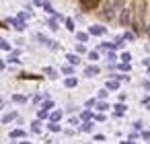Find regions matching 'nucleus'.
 Instances as JSON below:
<instances>
[{
    "label": "nucleus",
    "mask_w": 150,
    "mask_h": 144,
    "mask_svg": "<svg viewBox=\"0 0 150 144\" xmlns=\"http://www.w3.org/2000/svg\"><path fill=\"white\" fill-rule=\"evenodd\" d=\"M19 144H31V142H19Z\"/></svg>",
    "instance_id": "obj_49"
},
{
    "label": "nucleus",
    "mask_w": 150,
    "mask_h": 144,
    "mask_svg": "<svg viewBox=\"0 0 150 144\" xmlns=\"http://www.w3.org/2000/svg\"><path fill=\"white\" fill-rule=\"evenodd\" d=\"M129 68H132V66H129V62H123V64H119V70H121V72H129Z\"/></svg>",
    "instance_id": "obj_32"
},
{
    "label": "nucleus",
    "mask_w": 150,
    "mask_h": 144,
    "mask_svg": "<svg viewBox=\"0 0 150 144\" xmlns=\"http://www.w3.org/2000/svg\"><path fill=\"white\" fill-rule=\"evenodd\" d=\"M76 54H86V48H84V43H78V45H76Z\"/></svg>",
    "instance_id": "obj_34"
},
{
    "label": "nucleus",
    "mask_w": 150,
    "mask_h": 144,
    "mask_svg": "<svg viewBox=\"0 0 150 144\" xmlns=\"http://www.w3.org/2000/svg\"><path fill=\"white\" fill-rule=\"evenodd\" d=\"M47 27H50L52 31H58V29H60V27H58V19H56V17L50 19V21H47Z\"/></svg>",
    "instance_id": "obj_13"
},
{
    "label": "nucleus",
    "mask_w": 150,
    "mask_h": 144,
    "mask_svg": "<svg viewBox=\"0 0 150 144\" xmlns=\"http://www.w3.org/2000/svg\"><path fill=\"white\" fill-rule=\"evenodd\" d=\"M8 62H13V64H19V62H21V60H19V56H17V52H13V54H11Z\"/></svg>",
    "instance_id": "obj_31"
},
{
    "label": "nucleus",
    "mask_w": 150,
    "mask_h": 144,
    "mask_svg": "<svg viewBox=\"0 0 150 144\" xmlns=\"http://www.w3.org/2000/svg\"><path fill=\"white\" fill-rule=\"evenodd\" d=\"M91 117H93V113H91V111H88V109H86V111H82V113H80V119H84V121H88V119H91Z\"/></svg>",
    "instance_id": "obj_29"
},
{
    "label": "nucleus",
    "mask_w": 150,
    "mask_h": 144,
    "mask_svg": "<svg viewBox=\"0 0 150 144\" xmlns=\"http://www.w3.org/2000/svg\"><path fill=\"white\" fill-rule=\"evenodd\" d=\"M146 35H148V39H150V25H146Z\"/></svg>",
    "instance_id": "obj_45"
},
{
    "label": "nucleus",
    "mask_w": 150,
    "mask_h": 144,
    "mask_svg": "<svg viewBox=\"0 0 150 144\" xmlns=\"http://www.w3.org/2000/svg\"><path fill=\"white\" fill-rule=\"evenodd\" d=\"M107 60H109V62H111V64H113V62H115V60H117V56H115V54H113V52H111V54H107Z\"/></svg>",
    "instance_id": "obj_37"
},
{
    "label": "nucleus",
    "mask_w": 150,
    "mask_h": 144,
    "mask_svg": "<svg viewBox=\"0 0 150 144\" xmlns=\"http://www.w3.org/2000/svg\"><path fill=\"white\" fill-rule=\"evenodd\" d=\"M47 128H50V132H60V130H62V128L58 126V121H50V126H47Z\"/></svg>",
    "instance_id": "obj_26"
},
{
    "label": "nucleus",
    "mask_w": 150,
    "mask_h": 144,
    "mask_svg": "<svg viewBox=\"0 0 150 144\" xmlns=\"http://www.w3.org/2000/svg\"><path fill=\"white\" fill-rule=\"evenodd\" d=\"M31 130H33L35 134H39V132H41V121H39V119L33 121V123H31Z\"/></svg>",
    "instance_id": "obj_21"
},
{
    "label": "nucleus",
    "mask_w": 150,
    "mask_h": 144,
    "mask_svg": "<svg viewBox=\"0 0 150 144\" xmlns=\"http://www.w3.org/2000/svg\"><path fill=\"white\" fill-rule=\"evenodd\" d=\"M19 78H23V80H39L41 76L39 74H31V72H23V74H19Z\"/></svg>",
    "instance_id": "obj_8"
},
{
    "label": "nucleus",
    "mask_w": 150,
    "mask_h": 144,
    "mask_svg": "<svg viewBox=\"0 0 150 144\" xmlns=\"http://www.w3.org/2000/svg\"><path fill=\"white\" fill-rule=\"evenodd\" d=\"M8 25H13L17 31H25V27H27V25H25L21 19H8Z\"/></svg>",
    "instance_id": "obj_5"
},
{
    "label": "nucleus",
    "mask_w": 150,
    "mask_h": 144,
    "mask_svg": "<svg viewBox=\"0 0 150 144\" xmlns=\"http://www.w3.org/2000/svg\"><path fill=\"white\" fill-rule=\"evenodd\" d=\"M62 119V111H52L50 113V121H60Z\"/></svg>",
    "instance_id": "obj_15"
},
{
    "label": "nucleus",
    "mask_w": 150,
    "mask_h": 144,
    "mask_svg": "<svg viewBox=\"0 0 150 144\" xmlns=\"http://www.w3.org/2000/svg\"><path fill=\"white\" fill-rule=\"evenodd\" d=\"M66 60H68L72 66H78V64H80V58H78V54H68V56H66Z\"/></svg>",
    "instance_id": "obj_11"
},
{
    "label": "nucleus",
    "mask_w": 150,
    "mask_h": 144,
    "mask_svg": "<svg viewBox=\"0 0 150 144\" xmlns=\"http://www.w3.org/2000/svg\"><path fill=\"white\" fill-rule=\"evenodd\" d=\"M43 72H45V74H47V76H50V78H58V72H56V70H54V68H45V70H43Z\"/></svg>",
    "instance_id": "obj_24"
},
{
    "label": "nucleus",
    "mask_w": 150,
    "mask_h": 144,
    "mask_svg": "<svg viewBox=\"0 0 150 144\" xmlns=\"http://www.w3.org/2000/svg\"><path fill=\"white\" fill-rule=\"evenodd\" d=\"M119 25L121 27H132V21H134V6H123L119 17H117Z\"/></svg>",
    "instance_id": "obj_3"
},
{
    "label": "nucleus",
    "mask_w": 150,
    "mask_h": 144,
    "mask_svg": "<svg viewBox=\"0 0 150 144\" xmlns=\"http://www.w3.org/2000/svg\"><path fill=\"white\" fill-rule=\"evenodd\" d=\"M142 87H144L146 91H150V80H144V82H142Z\"/></svg>",
    "instance_id": "obj_41"
},
{
    "label": "nucleus",
    "mask_w": 150,
    "mask_h": 144,
    "mask_svg": "<svg viewBox=\"0 0 150 144\" xmlns=\"http://www.w3.org/2000/svg\"><path fill=\"white\" fill-rule=\"evenodd\" d=\"M43 11H45V13H47V15H52V17H54V15H56V11H54V6H52V4H50V2H43Z\"/></svg>",
    "instance_id": "obj_16"
},
{
    "label": "nucleus",
    "mask_w": 150,
    "mask_h": 144,
    "mask_svg": "<svg viewBox=\"0 0 150 144\" xmlns=\"http://www.w3.org/2000/svg\"><path fill=\"white\" fill-rule=\"evenodd\" d=\"M41 109H45V111H50V109H54V101H52V99H45V103L41 105Z\"/></svg>",
    "instance_id": "obj_20"
},
{
    "label": "nucleus",
    "mask_w": 150,
    "mask_h": 144,
    "mask_svg": "<svg viewBox=\"0 0 150 144\" xmlns=\"http://www.w3.org/2000/svg\"><path fill=\"white\" fill-rule=\"evenodd\" d=\"M0 70H4V62L2 60H0Z\"/></svg>",
    "instance_id": "obj_46"
},
{
    "label": "nucleus",
    "mask_w": 150,
    "mask_h": 144,
    "mask_svg": "<svg viewBox=\"0 0 150 144\" xmlns=\"http://www.w3.org/2000/svg\"><path fill=\"white\" fill-rule=\"evenodd\" d=\"M23 136H25L23 130H13V132H11V138H23Z\"/></svg>",
    "instance_id": "obj_27"
},
{
    "label": "nucleus",
    "mask_w": 150,
    "mask_h": 144,
    "mask_svg": "<svg viewBox=\"0 0 150 144\" xmlns=\"http://www.w3.org/2000/svg\"><path fill=\"white\" fill-rule=\"evenodd\" d=\"M142 138L144 140H150V132H142Z\"/></svg>",
    "instance_id": "obj_43"
},
{
    "label": "nucleus",
    "mask_w": 150,
    "mask_h": 144,
    "mask_svg": "<svg viewBox=\"0 0 150 144\" xmlns=\"http://www.w3.org/2000/svg\"><path fill=\"white\" fill-rule=\"evenodd\" d=\"M0 50H4V52H11V43H8L6 39H2V37H0Z\"/></svg>",
    "instance_id": "obj_19"
},
{
    "label": "nucleus",
    "mask_w": 150,
    "mask_h": 144,
    "mask_svg": "<svg viewBox=\"0 0 150 144\" xmlns=\"http://www.w3.org/2000/svg\"><path fill=\"white\" fill-rule=\"evenodd\" d=\"M62 72H64V74H68V76H70V74H72V72H74V70H72V64H70V66H64V68H62Z\"/></svg>",
    "instance_id": "obj_36"
},
{
    "label": "nucleus",
    "mask_w": 150,
    "mask_h": 144,
    "mask_svg": "<svg viewBox=\"0 0 150 144\" xmlns=\"http://www.w3.org/2000/svg\"><path fill=\"white\" fill-rule=\"evenodd\" d=\"M64 23H66V29H68V31H76V27H74V21H72V19H66Z\"/></svg>",
    "instance_id": "obj_23"
},
{
    "label": "nucleus",
    "mask_w": 150,
    "mask_h": 144,
    "mask_svg": "<svg viewBox=\"0 0 150 144\" xmlns=\"http://www.w3.org/2000/svg\"><path fill=\"white\" fill-rule=\"evenodd\" d=\"M33 2H35V4H39V6H43V2H45V0H33Z\"/></svg>",
    "instance_id": "obj_44"
},
{
    "label": "nucleus",
    "mask_w": 150,
    "mask_h": 144,
    "mask_svg": "<svg viewBox=\"0 0 150 144\" xmlns=\"http://www.w3.org/2000/svg\"><path fill=\"white\" fill-rule=\"evenodd\" d=\"M121 144H134V142H132V140H127V142H121Z\"/></svg>",
    "instance_id": "obj_47"
},
{
    "label": "nucleus",
    "mask_w": 150,
    "mask_h": 144,
    "mask_svg": "<svg viewBox=\"0 0 150 144\" xmlns=\"http://www.w3.org/2000/svg\"><path fill=\"white\" fill-rule=\"evenodd\" d=\"M13 101H15V103H27V97H23V95H13Z\"/></svg>",
    "instance_id": "obj_25"
},
{
    "label": "nucleus",
    "mask_w": 150,
    "mask_h": 144,
    "mask_svg": "<svg viewBox=\"0 0 150 144\" xmlns=\"http://www.w3.org/2000/svg\"><path fill=\"white\" fill-rule=\"evenodd\" d=\"M134 37H136V33H134V31H125V33H123V39H127V41H132Z\"/></svg>",
    "instance_id": "obj_30"
},
{
    "label": "nucleus",
    "mask_w": 150,
    "mask_h": 144,
    "mask_svg": "<svg viewBox=\"0 0 150 144\" xmlns=\"http://www.w3.org/2000/svg\"><path fill=\"white\" fill-rule=\"evenodd\" d=\"M93 119H97V121H103V119H105V115H103V113H101V111H99V113H97V115H93Z\"/></svg>",
    "instance_id": "obj_39"
},
{
    "label": "nucleus",
    "mask_w": 150,
    "mask_h": 144,
    "mask_svg": "<svg viewBox=\"0 0 150 144\" xmlns=\"http://www.w3.org/2000/svg\"><path fill=\"white\" fill-rule=\"evenodd\" d=\"M146 0H136V4H134V21H132V31L136 35H144L146 33Z\"/></svg>",
    "instance_id": "obj_1"
},
{
    "label": "nucleus",
    "mask_w": 150,
    "mask_h": 144,
    "mask_svg": "<svg viewBox=\"0 0 150 144\" xmlns=\"http://www.w3.org/2000/svg\"><path fill=\"white\" fill-rule=\"evenodd\" d=\"M101 70H99V66H88V68H84V76H88V78H93V76H97Z\"/></svg>",
    "instance_id": "obj_7"
},
{
    "label": "nucleus",
    "mask_w": 150,
    "mask_h": 144,
    "mask_svg": "<svg viewBox=\"0 0 150 144\" xmlns=\"http://www.w3.org/2000/svg\"><path fill=\"white\" fill-rule=\"evenodd\" d=\"M123 6H125V0H105L99 15H101L103 21H113V19L119 17V13H121Z\"/></svg>",
    "instance_id": "obj_2"
},
{
    "label": "nucleus",
    "mask_w": 150,
    "mask_h": 144,
    "mask_svg": "<svg viewBox=\"0 0 150 144\" xmlns=\"http://www.w3.org/2000/svg\"><path fill=\"white\" fill-rule=\"evenodd\" d=\"M95 140H99V142H103V140H105V136H103V134H97V136H95Z\"/></svg>",
    "instance_id": "obj_42"
},
{
    "label": "nucleus",
    "mask_w": 150,
    "mask_h": 144,
    "mask_svg": "<svg viewBox=\"0 0 150 144\" xmlns=\"http://www.w3.org/2000/svg\"><path fill=\"white\" fill-rule=\"evenodd\" d=\"M105 27H101V25H93L91 29H88V35H105Z\"/></svg>",
    "instance_id": "obj_6"
},
{
    "label": "nucleus",
    "mask_w": 150,
    "mask_h": 144,
    "mask_svg": "<svg viewBox=\"0 0 150 144\" xmlns=\"http://www.w3.org/2000/svg\"><path fill=\"white\" fill-rule=\"evenodd\" d=\"M101 2L103 0H80V9L84 13H91V11H97L101 6Z\"/></svg>",
    "instance_id": "obj_4"
},
{
    "label": "nucleus",
    "mask_w": 150,
    "mask_h": 144,
    "mask_svg": "<svg viewBox=\"0 0 150 144\" xmlns=\"http://www.w3.org/2000/svg\"><path fill=\"white\" fill-rule=\"evenodd\" d=\"M113 109H115V115H117V117H121V115L125 113V109H127V107H125L123 103H117V105H115Z\"/></svg>",
    "instance_id": "obj_12"
},
{
    "label": "nucleus",
    "mask_w": 150,
    "mask_h": 144,
    "mask_svg": "<svg viewBox=\"0 0 150 144\" xmlns=\"http://www.w3.org/2000/svg\"><path fill=\"white\" fill-rule=\"evenodd\" d=\"M80 130H82V132H93V121H84V123L80 126Z\"/></svg>",
    "instance_id": "obj_22"
},
{
    "label": "nucleus",
    "mask_w": 150,
    "mask_h": 144,
    "mask_svg": "<svg viewBox=\"0 0 150 144\" xmlns=\"http://www.w3.org/2000/svg\"><path fill=\"white\" fill-rule=\"evenodd\" d=\"M148 76H150V66H148Z\"/></svg>",
    "instance_id": "obj_50"
},
{
    "label": "nucleus",
    "mask_w": 150,
    "mask_h": 144,
    "mask_svg": "<svg viewBox=\"0 0 150 144\" xmlns=\"http://www.w3.org/2000/svg\"><path fill=\"white\" fill-rule=\"evenodd\" d=\"M95 105H97V99H88L86 101V107H95Z\"/></svg>",
    "instance_id": "obj_40"
},
{
    "label": "nucleus",
    "mask_w": 150,
    "mask_h": 144,
    "mask_svg": "<svg viewBox=\"0 0 150 144\" xmlns=\"http://www.w3.org/2000/svg\"><path fill=\"white\" fill-rule=\"evenodd\" d=\"M105 89H109V91H117V89H119V80H117V78H111V80H107Z\"/></svg>",
    "instance_id": "obj_10"
},
{
    "label": "nucleus",
    "mask_w": 150,
    "mask_h": 144,
    "mask_svg": "<svg viewBox=\"0 0 150 144\" xmlns=\"http://www.w3.org/2000/svg\"><path fill=\"white\" fill-rule=\"evenodd\" d=\"M2 103H4V101H2V99H0V109H2Z\"/></svg>",
    "instance_id": "obj_48"
},
{
    "label": "nucleus",
    "mask_w": 150,
    "mask_h": 144,
    "mask_svg": "<svg viewBox=\"0 0 150 144\" xmlns=\"http://www.w3.org/2000/svg\"><path fill=\"white\" fill-rule=\"evenodd\" d=\"M88 60H99V52H88Z\"/></svg>",
    "instance_id": "obj_35"
},
{
    "label": "nucleus",
    "mask_w": 150,
    "mask_h": 144,
    "mask_svg": "<svg viewBox=\"0 0 150 144\" xmlns=\"http://www.w3.org/2000/svg\"><path fill=\"white\" fill-rule=\"evenodd\" d=\"M15 117H17V113H15V111H11V113H6V115L2 117V123H8V121H13Z\"/></svg>",
    "instance_id": "obj_18"
},
{
    "label": "nucleus",
    "mask_w": 150,
    "mask_h": 144,
    "mask_svg": "<svg viewBox=\"0 0 150 144\" xmlns=\"http://www.w3.org/2000/svg\"><path fill=\"white\" fill-rule=\"evenodd\" d=\"M119 60H123V62H129V60H132V56L125 52V54H121V58H119Z\"/></svg>",
    "instance_id": "obj_38"
},
{
    "label": "nucleus",
    "mask_w": 150,
    "mask_h": 144,
    "mask_svg": "<svg viewBox=\"0 0 150 144\" xmlns=\"http://www.w3.org/2000/svg\"><path fill=\"white\" fill-rule=\"evenodd\" d=\"M107 95H109V89H101V91H99V99H101V101L107 99Z\"/></svg>",
    "instance_id": "obj_33"
},
{
    "label": "nucleus",
    "mask_w": 150,
    "mask_h": 144,
    "mask_svg": "<svg viewBox=\"0 0 150 144\" xmlns=\"http://www.w3.org/2000/svg\"><path fill=\"white\" fill-rule=\"evenodd\" d=\"M37 117H39V119H45V117H50V111H45V109H39V111H37Z\"/></svg>",
    "instance_id": "obj_28"
},
{
    "label": "nucleus",
    "mask_w": 150,
    "mask_h": 144,
    "mask_svg": "<svg viewBox=\"0 0 150 144\" xmlns=\"http://www.w3.org/2000/svg\"><path fill=\"white\" fill-rule=\"evenodd\" d=\"M76 84H78V78H76V76H68V78L64 80V87H68V89H74Z\"/></svg>",
    "instance_id": "obj_9"
},
{
    "label": "nucleus",
    "mask_w": 150,
    "mask_h": 144,
    "mask_svg": "<svg viewBox=\"0 0 150 144\" xmlns=\"http://www.w3.org/2000/svg\"><path fill=\"white\" fill-rule=\"evenodd\" d=\"M95 107H97V111H101V113H105V111H107V109H109V105H107V103H105V101H99V103H97V105H95Z\"/></svg>",
    "instance_id": "obj_14"
},
{
    "label": "nucleus",
    "mask_w": 150,
    "mask_h": 144,
    "mask_svg": "<svg viewBox=\"0 0 150 144\" xmlns=\"http://www.w3.org/2000/svg\"><path fill=\"white\" fill-rule=\"evenodd\" d=\"M76 39H78L80 43H86V41H88V33H80V31H78V33H76Z\"/></svg>",
    "instance_id": "obj_17"
}]
</instances>
